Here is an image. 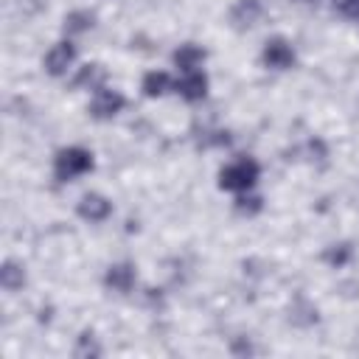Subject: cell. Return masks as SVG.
<instances>
[{
    "label": "cell",
    "instance_id": "cell-8",
    "mask_svg": "<svg viewBox=\"0 0 359 359\" xmlns=\"http://www.w3.org/2000/svg\"><path fill=\"white\" fill-rule=\"evenodd\" d=\"M104 283H107V289L126 294L135 286V266L132 264H112L104 275Z\"/></svg>",
    "mask_w": 359,
    "mask_h": 359
},
{
    "label": "cell",
    "instance_id": "cell-6",
    "mask_svg": "<svg viewBox=\"0 0 359 359\" xmlns=\"http://www.w3.org/2000/svg\"><path fill=\"white\" fill-rule=\"evenodd\" d=\"M112 213V202L101 194H84L79 199V216L84 222H104Z\"/></svg>",
    "mask_w": 359,
    "mask_h": 359
},
{
    "label": "cell",
    "instance_id": "cell-3",
    "mask_svg": "<svg viewBox=\"0 0 359 359\" xmlns=\"http://www.w3.org/2000/svg\"><path fill=\"white\" fill-rule=\"evenodd\" d=\"M261 62L269 67V70H289L294 65V48L283 39V36H275L264 45L261 50Z\"/></svg>",
    "mask_w": 359,
    "mask_h": 359
},
{
    "label": "cell",
    "instance_id": "cell-2",
    "mask_svg": "<svg viewBox=\"0 0 359 359\" xmlns=\"http://www.w3.org/2000/svg\"><path fill=\"white\" fill-rule=\"evenodd\" d=\"M93 171V151L81 149V146H67V149H59L56 157H53V177L59 182H70L81 174Z\"/></svg>",
    "mask_w": 359,
    "mask_h": 359
},
{
    "label": "cell",
    "instance_id": "cell-17",
    "mask_svg": "<svg viewBox=\"0 0 359 359\" xmlns=\"http://www.w3.org/2000/svg\"><path fill=\"white\" fill-rule=\"evenodd\" d=\"M87 353H93V356H98V353H101V351H98V345H95V339H93V334H81L79 348H76V356H87Z\"/></svg>",
    "mask_w": 359,
    "mask_h": 359
},
{
    "label": "cell",
    "instance_id": "cell-12",
    "mask_svg": "<svg viewBox=\"0 0 359 359\" xmlns=\"http://www.w3.org/2000/svg\"><path fill=\"white\" fill-rule=\"evenodd\" d=\"M22 283H25L22 266H20L17 261H6L3 269H0V286H3L6 292H17V289H22Z\"/></svg>",
    "mask_w": 359,
    "mask_h": 359
},
{
    "label": "cell",
    "instance_id": "cell-16",
    "mask_svg": "<svg viewBox=\"0 0 359 359\" xmlns=\"http://www.w3.org/2000/svg\"><path fill=\"white\" fill-rule=\"evenodd\" d=\"M236 210L252 216V213L261 210V199H258V196H238V199H236Z\"/></svg>",
    "mask_w": 359,
    "mask_h": 359
},
{
    "label": "cell",
    "instance_id": "cell-13",
    "mask_svg": "<svg viewBox=\"0 0 359 359\" xmlns=\"http://www.w3.org/2000/svg\"><path fill=\"white\" fill-rule=\"evenodd\" d=\"M93 22H95V17L90 14V11H70L67 17H65V31L67 34H84V31H90L93 28Z\"/></svg>",
    "mask_w": 359,
    "mask_h": 359
},
{
    "label": "cell",
    "instance_id": "cell-7",
    "mask_svg": "<svg viewBox=\"0 0 359 359\" xmlns=\"http://www.w3.org/2000/svg\"><path fill=\"white\" fill-rule=\"evenodd\" d=\"M177 93L185 98V101H202L208 95V76L202 70H191V73H182V79L177 81Z\"/></svg>",
    "mask_w": 359,
    "mask_h": 359
},
{
    "label": "cell",
    "instance_id": "cell-1",
    "mask_svg": "<svg viewBox=\"0 0 359 359\" xmlns=\"http://www.w3.org/2000/svg\"><path fill=\"white\" fill-rule=\"evenodd\" d=\"M258 174H261V168L252 157H238L219 171V188L233 191V194H244L258 182Z\"/></svg>",
    "mask_w": 359,
    "mask_h": 359
},
{
    "label": "cell",
    "instance_id": "cell-4",
    "mask_svg": "<svg viewBox=\"0 0 359 359\" xmlns=\"http://www.w3.org/2000/svg\"><path fill=\"white\" fill-rule=\"evenodd\" d=\"M123 104L126 101H123V95L118 90L98 87L95 95H93V101H90V115L98 118V121H109V118H115L123 109Z\"/></svg>",
    "mask_w": 359,
    "mask_h": 359
},
{
    "label": "cell",
    "instance_id": "cell-18",
    "mask_svg": "<svg viewBox=\"0 0 359 359\" xmlns=\"http://www.w3.org/2000/svg\"><path fill=\"white\" fill-rule=\"evenodd\" d=\"M331 6L342 17H359V0H331Z\"/></svg>",
    "mask_w": 359,
    "mask_h": 359
},
{
    "label": "cell",
    "instance_id": "cell-15",
    "mask_svg": "<svg viewBox=\"0 0 359 359\" xmlns=\"http://www.w3.org/2000/svg\"><path fill=\"white\" fill-rule=\"evenodd\" d=\"M348 258H351V247H348V244H334V247L325 250V261H328L331 266H342Z\"/></svg>",
    "mask_w": 359,
    "mask_h": 359
},
{
    "label": "cell",
    "instance_id": "cell-14",
    "mask_svg": "<svg viewBox=\"0 0 359 359\" xmlns=\"http://www.w3.org/2000/svg\"><path fill=\"white\" fill-rule=\"evenodd\" d=\"M104 79V70L98 67V65H84L81 70H79V76H76V87H81V84H90V87H95L98 81Z\"/></svg>",
    "mask_w": 359,
    "mask_h": 359
},
{
    "label": "cell",
    "instance_id": "cell-10",
    "mask_svg": "<svg viewBox=\"0 0 359 359\" xmlns=\"http://www.w3.org/2000/svg\"><path fill=\"white\" fill-rule=\"evenodd\" d=\"M202 62H205V50H202L199 45H194V42H185V45H180V48L174 50V65H177L182 73L199 70Z\"/></svg>",
    "mask_w": 359,
    "mask_h": 359
},
{
    "label": "cell",
    "instance_id": "cell-5",
    "mask_svg": "<svg viewBox=\"0 0 359 359\" xmlns=\"http://www.w3.org/2000/svg\"><path fill=\"white\" fill-rule=\"evenodd\" d=\"M73 62H76V45H73L70 39L56 42V45L45 53V70H48L50 76H65V73L73 67Z\"/></svg>",
    "mask_w": 359,
    "mask_h": 359
},
{
    "label": "cell",
    "instance_id": "cell-11",
    "mask_svg": "<svg viewBox=\"0 0 359 359\" xmlns=\"http://www.w3.org/2000/svg\"><path fill=\"white\" fill-rule=\"evenodd\" d=\"M140 90H143L146 98H160V95H165L171 90V76L165 70H151V73L143 76Z\"/></svg>",
    "mask_w": 359,
    "mask_h": 359
},
{
    "label": "cell",
    "instance_id": "cell-9",
    "mask_svg": "<svg viewBox=\"0 0 359 359\" xmlns=\"http://www.w3.org/2000/svg\"><path fill=\"white\" fill-rule=\"evenodd\" d=\"M261 17V0H236V6L230 8V22L236 28H250L255 25Z\"/></svg>",
    "mask_w": 359,
    "mask_h": 359
}]
</instances>
